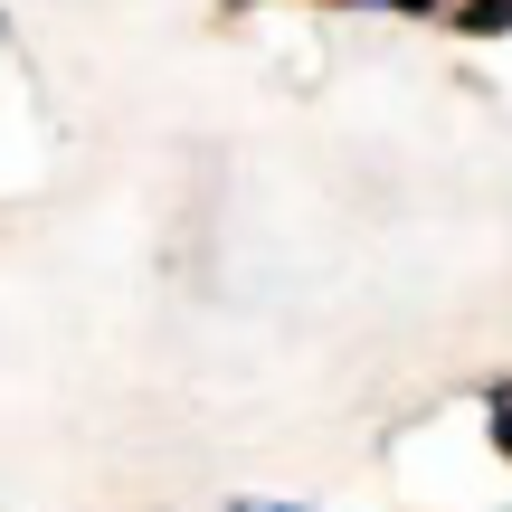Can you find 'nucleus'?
Instances as JSON below:
<instances>
[{
    "label": "nucleus",
    "mask_w": 512,
    "mask_h": 512,
    "mask_svg": "<svg viewBox=\"0 0 512 512\" xmlns=\"http://www.w3.org/2000/svg\"><path fill=\"white\" fill-rule=\"evenodd\" d=\"M484 427H494V446H503V465H512V380L484 389Z\"/></svg>",
    "instance_id": "f257e3e1"
},
{
    "label": "nucleus",
    "mask_w": 512,
    "mask_h": 512,
    "mask_svg": "<svg viewBox=\"0 0 512 512\" xmlns=\"http://www.w3.org/2000/svg\"><path fill=\"white\" fill-rule=\"evenodd\" d=\"M238 512H294V503H238Z\"/></svg>",
    "instance_id": "f03ea898"
}]
</instances>
